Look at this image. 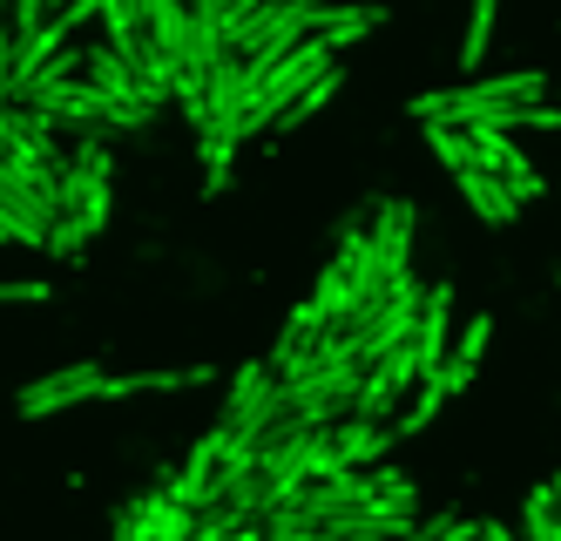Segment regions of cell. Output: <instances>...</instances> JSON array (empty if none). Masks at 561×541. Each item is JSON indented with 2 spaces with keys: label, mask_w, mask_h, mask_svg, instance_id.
I'll list each match as a JSON object with an SVG mask.
<instances>
[{
  "label": "cell",
  "mask_w": 561,
  "mask_h": 541,
  "mask_svg": "<svg viewBox=\"0 0 561 541\" xmlns=\"http://www.w3.org/2000/svg\"><path fill=\"white\" fill-rule=\"evenodd\" d=\"M0 21H8V0H0Z\"/></svg>",
  "instance_id": "cell-27"
},
{
  "label": "cell",
  "mask_w": 561,
  "mask_h": 541,
  "mask_svg": "<svg viewBox=\"0 0 561 541\" xmlns=\"http://www.w3.org/2000/svg\"><path fill=\"white\" fill-rule=\"evenodd\" d=\"M325 331H332V318H325V305H318V298H305L291 318H285V339H277V352H298V346H318V339H325Z\"/></svg>",
  "instance_id": "cell-19"
},
{
  "label": "cell",
  "mask_w": 561,
  "mask_h": 541,
  "mask_svg": "<svg viewBox=\"0 0 561 541\" xmlns=\"http://www.w3.org/2000/svg\"><path fill=\"white\" fill-rule=\"evenodd\" d=\"M102 386H108L102 365H61V372H48V380L21 386V420H55V413L82 406V399H102Z\"/></svg>",
  "instance_id": "cell-6"
},
{
  "label": "cell",
  "mask_w": 561,
  "mask_h": 541,
  "mask_svg": "<svg viewBox=\"0 0 561 541\" xmlns=\"http://www.w3.org/2000/svg\"><path fill=\"white\" fill-rule=\"evenodd\" d=\"M332 95H339V68H325V75H318V81H311V89H305V95H298V102H291L285 115H277V129H298V122H311V115H318V109H325Z\"/></svg>",
  "instance_id": "cell-21"
},
{
  "label": "cell",
  "mask_w": 561,
  "mask_h": 541,
  "mask_svg": "<svg viewBox=\"0 0 561 541\" xmlns=\"http://www.w3.org/2000/svg\"><path fill=\"white\" fill-rule=\"evenodd\" d=\"M520 534L528 541H561V508H554V481L528 487V515H520Z\"/></svg>",
  "instance_id": "cell-20"
},
{
  "label": "cell",
  "mask_w": 561,
  "mask_h": 541,
  "mask_svg": "<svg viewBox=\"0 0 561 541\" xmlns=\"http://www.w3.org/2000/svg\"><path fill=\"white\" fill-rule=\"evenodd\" d=\"M0 244H8V237H0Z\"/></svg>",
  "instance_id": "cell-28"
},
{
  "label": "cell",
  "mask_w": 561,
  "mask_h": 541,
  "mask_svg": "<svg viewBox=\"0 0 561 541\" xmlns=\"http://www.w3.org/2000/svg\"><path fill=\"white\" fill-rule=\"evenodd\" d=\"M48 21V0H8V41L21 48V41H34Z\"/></svg>",
  "instance_id": "cell-22"
},
{
  "label": "cell",
  "mask_w": 561,
  "mask_h": 541,
  "mask_svg": "<svg viewBox=\"0 0 561 541\" xmlns=\"http://www.w3.org/2000/svg\"><path fill=\"white\" fill-rule=\"evenodd\" d=\"M379 21H386V8H318L311 34H325L332 48H352V41H366Z\"/></svg>",
  "instance_id": "cell-16"
},
{
  "label": "cell",
  "mask_w": 561,
  "mask_h": 541,
  "mask_svg": "<svg viewBox=\"0 0 561 541\" xmlns=\"http://www.w3.org/2000/svg\"><path fill=\"white\" fill-rule=\"evenodd\" d=\"M217 467H224V433H204V440H196V453L183 461V474L170 481V494H176L183 508H196V515L217 508Z\"/></svg>",
  "instance_id": "cell-9"
},
{
  "label": "cell",
  "mask_w": 561,
  "mask_h": 541,
  "mask_svg": "<svg viewBox=\"0 0 561 541\" xmlns=\"http://www.w3.org/2000/svg\"><path fill=\"white\" fill-rule=\"evenodd\" d=\"M454 190L467 196V211L480 217V224H514L520 217V196L507 190V177H494V170H454Z\"/></svg>",
  "instance_id": "cell-10"
},
{
  "label": "cell",
  "mask_w": 561,
  "mask_h": 541,
  "mask_svg": "<svg viewBox=\"0 0 561 541\" xmlns=\"http://www.w3.org/2000/svg\"><path fill=\"white\" fill-rule=\"evenodd\" d=\"M426 149L433 162H447V177L473 170V129H460V122H426Z\"/></svg>",
  "instance_id": "cell-18"
},
{
  "label": "cell",
  "mask_w": 561,
  "mask_h": 541,
  "mask_svg": "<svg viewBox=\"0 0 561 541\" xmlns=\"http://www.w3.org/2000/svg\"><path fill=\"white\" fill-rule=\"evenodd\" d=\"M115 541H156V534H149V521H142V515L129 508L123 521H115Z\"/></svg>",
  "instance_id": "cell-25"
},
{
  "label": "cell",
  "mask_w": 561,
  "mask_h": 541,
  "mask_svg": "<svg viewBox=\"0 0 561 541\" xmlns=\"http://www.w3.org/2000/svg\"><path fill=\"white\" fill-rule=\"evenodd\" d=\"M108 224V149L89 143L61 162V217L48 230V258H82V244Z\"/></svg>",
  "instance_id": "cell-1"
},
{
  "label": "cell",
  "mask_w": 561,
  "mask_h": 541,
  "mask_svg": "<svg viewBox=\"0 0 561 541\" xmlns=\"http://www.w3.org/2000/svg\"><path fill=\"white\" fill-rule=\"evenodd\" d=\"M332 55H339V48H332L325 34H305L291 55H277V61L257 75L251 102H244V136H257V129H277V115H285V109H291V102L311 89V81L332 68Z\"/></svg>",
  "instance_id": "cell-2"
},
{
  "label": "cell",
  "mask_w": 561,
  "mask_h": 541,
  "mask_svg": "<svg viewBox=\"0 0 561 541\" xmlns=\"http://www.w3.org/2000/svg\"><path fill=\"white\" fill-rule=\"evenodd\" d=\"M373 251H379L386 271H407V264H413V203H386V211H379Z\"/></svg>",
  "instance_id": "cell-14"
},
{
  "label": "cell",
  "mask_w": 561,
  "mask_h": 541,
  "mask_svg": "<svg viewBox=\"0 0 561 541\" xmlns=\"http://www.w3.org/2000/svg\"><path fill=\"white\" fill-rule=\"evenodd\" d=\"M488 346H494V318H467V325H460V346L439 359V372H447L454 393L473 386V372H480V359H488Z\"/></svg>",
  "instance_id": "cell-13"
},
{
  "label": "cell",
  "mask_w": 561,
  "mask_h": 541,
  "mask_svg": "<svg viewBox=\"0 0 561 541\" xmlns=\"http://www.w3.org/2000/svg\"><path fill=\"white\" fill-rule=\"evenodd\" d=\"M136 515L149 521V534H156V541H196V508H183L170 487H163V494H142Z\"/></svg>",
  "instance_id": "cell-15"
},
{
  "label": "cell",
  "mask_w": 561,
  "mask_h": 541,
  "mask_svg": "<svg viewBox=\"0 0 561 541\" xmlns=\"http://www.w3.org/2000/svg\"><path fill=\"white\" fill-rule=\"evenodd\" d=\"M413 346H420V365H439V359L454 352V284H447V278L426 284L420 325H413Z\"/></svg>",
  "instance_id": "cell-8"
},
{
  "label": "cell",
  "mask_w": 561,
  "mask_h": 541,
  "mask_svg": "<svg viewBox=\"0 0 561 541\" xmlns=\"http://www.w3.org/2000/svg\"><path fill=\"white\" fill-rule=\"evenodd\" d=\"M447 399H454L447 372H439V365H426V372H420V386L407 393V413L392 420V440H413V433H426V427L439 420V406H447Z\"/></svg>",
  "instance_id": "cell-12"
},
{
  "label": "cell",
  "mask_w": 561,
  "mask_h": 541,
  "mask_svg": "<svg viewBox=\"0 0 561 541\" xmlns=\"http://www.w3.org/2000/svg\"><path fill=\"white\" fill-rule=\"evenodd\" d=\"M230 156H237L230 136H204V190H210V196L230 183Z\"/></svg>",
  "instance_id": "cell-23"
},
{
  "label": "cell",
  "mask_w": 561,
  "mask_h": 541,
  "mask_svg": "<svg viewBox=\"0 0 561 541\" xmlns=\"http://www.w3.org/2000/svg\"><path fill=\"white\" fill-rule=\"evenodd\" d=\"M318 8H325V0H264V8H257L251 21H237V27H230V41H224V48H230V55H244V61L264 75L277 55H291L298 41L311 34Z\"/></svg>",
  "instance_id": "cell-3"
},
{
  "label": "cell",
  "mask_w": 561,
  "mask_h": 541,
  "mask_svg": "<svg viewBox=\"0 0 561 541\" xmlns=\"http://www.w3.org/2000/svg\"><path fill=\"white\" fill-rule=\"evenodd\" d=\"M27 109H42L55 129H95V122H108V102L89 75H75V81H42V89H27L21 95Z\"/></svg>",
  "instance_id": "cell-7"
},
{
  "label": "cell",
  "mask_w": 561,
  "mask_h": 541,
  "mask_svg": "<svg viewBox=\"0 0 561 541\" xmlns=\"http://www.w3.org/2000/svg\"><path fill=\"white\" fill-rule=\"evenodd\" d=\"M554 278H561V271H554Z\"/></svg>",
  "instance_id": "cell-29"
},
{
  "label": "cell",
  "mask_w": 561,
  "mask_h": 541,
  "mask_svg": "<svg viewBox=\"0 0 561 541\" xmlns=\"http://www.w3.org/2000/svg\"><path fill=\"white\" fill-rule=\"evenodd\" d=\"M332 440H339V461L345 467H379L386 453H392V427L386 420H358V413H345V420L332 427Z\"/></svg>",
  "instance_id": "cell-11"
},
{
  "label": "cell",
  "mask_w": 561,
  "mask_h": 541,
  "mask_svg": "<svg viewBox=\"0 0 561 541\" xmlns=\"http://www.w3.org/2000/svg\"><path fill=\"white\" fill-rule=\"evenodd\" d=\"M494 21H501V0H473L467 8V34H460V68H480L488 61V48H494Z\"/></svg>",
  "instance_id": "cell-17"
},
{
  "label": "cell",
  "mask_w": 561,
  "mask_h": 541,
  "mask_svg": "<svg viewBox=\"0 0 561 541\" xmlns=\"http://www.w3.org/2000/svg\"><path fill=\"white\" fill-rule=\"evenodd\" d=\"M420 346L407 339V346H392V352H379L373 365H366V380H358V393H352V413L358 420H386V413H399V399H407L413 386H420Z\"/></svg>",
  "instance_id": "cell-5"
},
{
  "label": "cell",
  "mask_w": 561,
  "mask_h": 541,
  "mask_svg": "<svg viewBox=\"0 0 561 541\" xmlns=\"http://www.w3.org/2000/svg\"><path fill=\"white\" fill-rule=\"evenodd\" d=\"M55 284L48 278H0V305H48Z\"/></svg>",
  "instance_id": "cell-24"
},
{
  "label": "cell",
  "mask_w": 561,
  "mask_h": 541,
  "mask_svg": "<svg viewBox=\"0 0 561 541\" xmlns=\"http://www.w3.org/2000/svg\"><path fill=\"white\" fill-rule=\"evenodd\" d=\"M251 89H257V68L244 61V55H217V68H210V81H204V102H196V136H230V143H244V102H251Z\"/></svg>",
  "instance_id": "cell-4"
},
{
  "label": "cell",
  "mask_w": 561,
  "mask_h": 541,
  "mask_svg": "<svg viewBox=\"0 0 561 541\" xmlns=\"http://www.w3.org/2000/svg\"><path fill=\"white\" fill-rule=\"evenodd\" d=\"M554 508H561V481H554Z\"/></svg>",
  "instance_id": "cell-26"
}]
</instances>
